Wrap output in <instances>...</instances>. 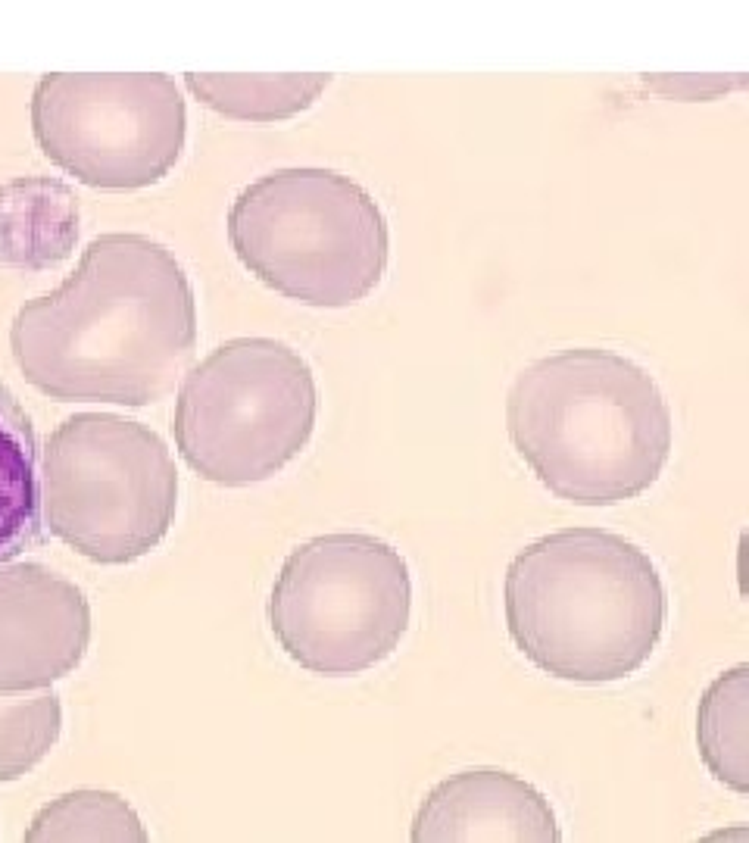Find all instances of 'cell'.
Segmentation results:
<instances>
[{
    "label": "cell",
    "instance_id": "5b68a950",
    "mask_svg": "<svg viewBox=\"0 0 749 843\" xmlns=\"http://www.w3.org/2000/svg\"><path fill=\"white\" fill-rule=\"evenodd\" d=\"M41 522L100 566L157 550L178 513V472L157 431L113 413L63 419L41 450Z\"/></svg>",
    "mask_w": 749,
    "mask_h": 843
},
{
    "label": "cell",
    "instance_id": "3957f363",
    "mask_svg": "<svg viewBox=\"0 0 749 843\" xmlns=\"http://www.w3.org/2000/svg\"><path fill=\"white\" fill-rule=\"evenodd\" d=\"M506 628L540 672L609 684L653 659L668 619L650 553L606 528H562L515 553L503 578Z\"/></svg>",
    "mask_w": 749,
    "mask_h": 843
},
{
    "label": "cell",
    "instance_id": "7c38bea8",
    "mask_svg": "<svg viewBox=\"0 0 749 843\" xmlns=\"http://www.w3.org/2000/svg\"><path fill=\"white\" fill-rule=\"evenodd\" d=\"M41 481L38 444L29 416L0 385V562L38 544Z\"/></svg>",
    "mask_w": 749,
    "mask_h": 843
},
{
    "label": "cell",
    "instance_id": "4fadbf2b",
    "mask_svg": "<svg viewBox=\"0 0 749 843\" xmlns=\"http://www.w3.org/2000/svg\"><path fill=\"white\" fill-rule=\"evenodd\" d=\"M696 747L718 784L749 790V666L721 672L696 709Z\"/></svg>",
    "mask_w": 749,
    "mask_h": 843
},
{
    "label": "cell",
    "instance_id": "8992f818",
    "mask_svg": "<svg viewBox=\"0 0 749 843\" xmlns=\"http://www.w3.org/2000/svg\"><path fill=\"white\" fill-rule=\"evenodd\" d=\"M316 416V375L291 344L235 338L182 375L172 434L191 472L247 488L294 463Z\"/></svg>",
    "mask_w": 749,
    "mask_h": 843
},
{
    "label": "cell",
    "instance_id": "ba28073f",
    "mask_svg": "<svg viewBox=\"0 0 749 843\" xmlns=\"http://www.w3.org/2000/svg\"><path fill=\"white\" fill-rule=\"evenodd\" d=\"M32 135L44 157L75 182L100 191H138L178 166L188 110L160 72H50L32 91Z\"/></svg>",
    "mask_w": 749,
    "mask_h": 843
},
{
    "label": "cell",
    "instance_id": "2e32d148",
    "mask_svg": "<svg viewBox=\"0 0 749 843\" xmlns=\"http://www.w3.org/2000/svg\"><path fill=\"white\" fill-rule=\"evenodd\" d=\"M63 706L57 694H0V784L19 781L57 747Z\"/></svg>",
    "mask_w": 749,
    "mask_h": 843
},
{
    "label": "cell",
    "instance_id": "7a4b0ae2",
    "mask_svg": "<svg viewBox=\"0 0 749 843\" xmlns=\"http://www.w3.org/2000/svg\"><path fill=\"white\" fill-rule=\"evenodd\" d=\"M506 428L537 481L575 506L647 494L675 447L656 378L600 347L559 350L525 366L506 397Z\"/></svg>",
    "mask_w": 749,
    "mask_h": 843
},
{
    "label": "cell",
    "instance_id": "5bb4252c",
    "mask_svg": "<svg viewBox=\"0 0 749 843\" xmlns=\"http://www.w3.org/2000/svg\"><path fill=\"white\" fill-rule=\"evenodd\" d=\"M203 107L238 122H278L309 110L331 85V75H185Z\"/></svg>",
    "mask_w": 749,
    "mask_h": 843
},
{
    "label": "cell",
    "instance_id": "8fae6325",
    "mask_svg": "<svg viewBox=\"0 0 749 843\" xmlns=\"http://www.w3.org/2000/svg\"><path fill=\"white\" fill-rule=\"evenodd\" d=\"M79 241V197L50 175L0 185V263L44 272L72 257Z\"/></svg>",
    "mask_w": 749,
    "mask_h": 843
},
{
    "label": "cell",
    "instance_id": "277c9868",
    "mask_svg": "<svg viewBox=\"0 0 749 843\" xmlns=\"http://www.w3.org/2000/svg\"><path fill=\"white\" fill-rule=\"evenodd\" d=\"M228 241L266 288L322 310L366 300L391 260L375 197L350 175L319 166L275 169L250 182L231 200Z\"/></svg>",
    "mask_w": 749,
    "mask_h": 843
},
{
    "label": "cell",
    "instance_id": "6da1fadb",
    "mask_svg": "<svg viewBox=\"0 0 749 843\" xmlns=\"http://www.w3.org/2000/svg\"><path fill=\"white\" fill-rule=\"evenodd\" d=\"M194 347L188 272L135 232L94 238L63 285L22 303L10 325L19 372L60 403L150 406L175 391Z\"/></svg>",
    "mask_w": 749,
    "mask_h": 843
},
{
    "label": "cell",
    "instance_id": "9a60e30c",
    "mask_svg": "<svg viewBox=\"0 0 749 843\" xmlns=\"http://www.w3.org/2000/svg\"><path fill=\"white\" fill-rule=\"evenodd\" d=\"M29 843H63V840H119L144 843L147 831L138 812L113 790H69L35 812L25 828Z\"/></svg>",
    "mask_w": 749,
    "mask_h": 843
},
{
    "label": "cell",
    "instance_id": "52a82bcc",
    "mask_svg": "<svg viewBox=\"0 0 749 843\" xmlns=\"http://www.w3.org/2000/svg\"><path fill=\"white\" fill-rule=\"evenodd\" d=\"M266 616L278 647L300 669L325 678L369 672L406 637L409 566L375 534H319L281 562Z\"/></svg>",
    "mask_w": 749,
    "mask_h": 843
},
{
    "label": "cell",
    "instance_id": "30bf717a",
    "mask_svg": "<svg viewBox=\"0 0 749 843\" xmlns=\"http://www.w3.org/2000/svg\"><path fill=\"white\" fill-rule=\"evenodd\" d=\"M550 800L525 778L500 769H469L428 790L412 840H559Z\"/></svg>",
    "mask_w": 749,
    "mask_h": 843
},
{
    "label": "cell",
    "instance_id": "9c48e42d",
    "mask_svg": "<svg viewBox=\"0 0 749 843\" xmlns=\"http://www.w3.org/2000/svg\"><path fill=\"white\" fill-rule=\"evenodd\" d=\"M91 644V606L41 562H0V694H35L72 675Z\"/></svg>",
    "mask_w": 749,
    "mask_h": 843
}]
</instances>
